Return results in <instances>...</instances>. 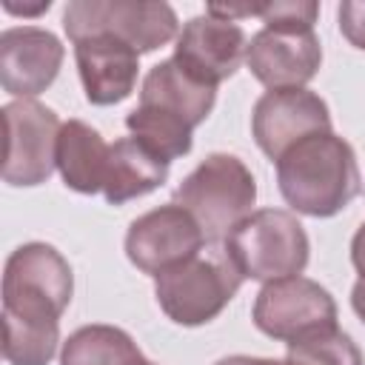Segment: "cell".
<instances>
[{
    "label": "cell",
    "instance_id": "6da1fadb",
    "mask_svg": "<svg viewBox=\"0 0 365 365\" xmlns=\"http://www.w3.org/2000/svg\"><path fill=\"white\" fill-rule=\"evenodd\" d=\"M277 182L285 202L308 217L339 214L362 188L356 154L334 131L311 134L277 160Z\"/></svg>",
    "mask_w": 365,
    "mask_h": 365
},
{
    "label": "cell",
    "instance_id": "7a4b0ae2",
    "mask_svg": "<svg viewBox=\"0 0 365 365\" xmlns=\"http://www.w3.org/2000/svg\"><path fill=\"white\" fill-rule=\"evenodd\" d=\"M254 200L257 180L251 168L225 151L208 154L174 191V202L197 220L211 245L225 242V237L254 214Z\"/></svg>",
    "mask_w": 365,
    "mask_h": 365
},
{
    "label": "cell",
    "instance_id": "3957f363",
    "mask_svg": "<svg viewBox=\"0 0 365 365\" xmlns=\"http://www.w3.org/2000/svg\"><path fill=\"white\" fill-rule=\"evenodd\" d=\"M242 279L225 245H208L180 265L160 271L154 277V294L171 322L194 328L220 317Z\"/></svg>",
    "mask_w": 365,
    "mask_h": 365
},
{
    "label": "cell",
    "instance_id": "277c9868",
    "mask_svg": "<svg viewBox=\"0 0 365 365\" xmlns=\"http://www.w3.org/2000/svg\"><path fill=\"white\" fill-rule=\"evenodd\" d=\"M222 245L240 274L257 282H274L302 274L311 251L302 222L282 208L254 211L225 237Z\"/></svg>",
    "mask_w": 365,
    "mask_h": 365
},
{
    "label": "cell",
    "instance_id": "5b68a950",
    "mask_svg": "<svg viewBox=\"0 0 365 365\" xmlns=\"http://www.w3.org/2000/svg\"><path fill=\"white\" fill-rule=\"evenodd\" d=\"M74 294L68 259L48 242L14 248L3 268V314L31 322H60Z\"/></svg>",
    "mask_w": 365,
    "mask_h": 365
},
{
    "label": "cell",
    "instance_id": "8992f818",
    "mask_svg": "<svg viewBox=\"0 0 365 365\" xmlns=\"http://www.w3.org/2000/svg\"><path fill=\"white\" fill-rule=\"evenodd\" d=\"M63 29L71 43L111 34L140 54L154 51L180 34L174 9L168 3L145 0H74L63 11Z\"/></svg>",
    "mask_w": 365,
    "mask_h": 365
},
{
    "label": "cell",
    "instance_id": "52a82bcc",
    "mask_svg": "<svg viewBox=\"0 0 365 365\" xmlns=\"http://www.w3.org/2000/svg\"><path fill=\"white\" fill-rule=\"evenodd\" d=\"M6 154L3 180L9 185H40L57 168L60 117L37 100H14L3 106Z\"/></svg>",
    "mask_w": 365,
    "mask_h": 365
},
{
    "label": "cell",
    "instance_id": "ba28073f",
    "mask_svg": "<svg viewBox=\"0 0 365 365\" xmlns=\"http://www.w3.org/2000/svg\"><path fill=\"white\" fill-rule=\"evenodd\" d=\"M254 325L271 339L294 342L336 325V302L328 288L308 277L274 279L265 282L254 299Z\"/></svg>",
    "mask_w": 365,
    "mask_h": 365
},
{
    "label": "cell",
    "instance_id": "9c48e42d",
    "mask_svg": "<svg viewBox=\"0 0 365 365\" xmlns=\"http://www.w3.org/2000/svg\"><path fill=\"white\" fill-rule=\"evenodd\" d=\"M205 248V234L197 220L177 202L145 211L128 225L125 257L143 274L157 277L165 268L180 265L182 259Z\"/></svg>",
    "mask_w": 365,
    "mask_h": 365
},
{
    "label": "cell",
    "instance_id": "30bf717a",
    "mask_svg": "<svg viewBox=\"0 0 365 365\" xmlns=\"http://www.w3.org/2000/svg\"><path fill=\"white\" fill-rule=\"evenodd\" d=\"M251 131L257 145L277 163L299 140L331 131V111L308 88H268L254 106Z\"/></svg>",
    "mask_w": 365,
    "mask_h": 365
},
{
    "label": "cell",
    "instance_id": "8fae6325",
    "mask_svg": "<svg viewBox=\"0 0 365 365\" xmlns=\"http://www.w3.org/2000/svg\"><path fill=\"white\" fill-rule=\"evenodd\" d=\"M245 48L248 40L237 20H225L205 11L191 17L180 29L174 63L194 80L217 88L240 68V63L245 60Z\"/></svg>",
    "mask_w": 365,
    "mask_h": 365
},
{
    "label": "cell",
    "instance_id": "7c38bea8",
    "mask_svg": "<svg viewBox=\"0 0 365 365\" xmlns=\"http://www.w3.org/2000/svg\"><path fill=\"white\" fill-rule=\"evenodd\" d=\"M319 63L322 46L314 29L262 26L245 48V66L268 88H305L319 71Z\"/></svg>",
    "mask_w": 365,
    "mask_h": 365
},
{
    "label": "cell",
    "instance_id": "4fadbf2b",
    "mask_svg": "<svg viewBox=\"0 0 365 365\" xmlns=\"http://www.w3.org/2000/svg\"><path fill=\"white\" fill-rule=\"evenodd\" d=\"M63 43L40 26H14L0 34V83L3 91L31 100L46 91L60 66H63Z\"/></svg>",
    "mask_w": 365,
    "mask_h": 365
},
{
    "label": "cell",
    "instance_id": "5bb4252c",
    "mask_svg": "<svg viewBox=\"0 0 365 365\" xmlns=\"http://www.w3.org/2000/svg\"><path fill=\"white\" fill-rule=\"evenodd\" d=\"M74 60L88 103L114 106L134 91L140 51L128 43L111 34H94L74 43Z\"/></svg>",
    "mask_w": 365,
    "mask_h": 365
},
{
    "label": "cell",
    "instance_id": "9a60e30c",
    "mask_svg": "<svg viewBox=\"0 0 365 365\" xmlns=\"http://www.w3.org/2000/svg\"><path fill=\"white\" fill-rule=\"evenodd\" d=\"M214 100H217V88L185 74L171 57L157 63L145 74L137 106H145L177 123H185L188 128H197L211 114Z\"/></svg>",
    "mask_w": 365,
    "mask_h": 365
},
{
    "label": "cell",
    "instance_id": "2e32d148",
    "mask_svg": "<svg viewBox=\"0 0 365 365\" xmlns=\"http://www.w3.org/2000/svg\"><path fill=\"white\" fill-rule=\"evenodd\" d=\"M168 177V163L157 157L148 145H143L137 137H120L108 148V171L103 197L111 205H123L134 197L151 194L160 188Z\"/></svg>",
    "mask_w": 365,
    "mask_h": 365
},
{
    "label": "cell",
    "instance_id": "e0dca14e",
    "mask_svg": "<svg viewBox=\"0 0 365 365\" xmlns=\"http://www.w3.org/2000/svg\"><path fill=\"white\" fill-rule=\"evenodd\" d=\"M108 143L83 120H68L57 140V171L63 182L77 194H97L106 185Z\"/></svg>",
    "mask_w": 365,
    "mask_h": 365
},
{
    "label": "cell",
    "instance_id": "ac0fdd59",
    "mask_svg": "<svg viewBox=\"0 0 365 365\" xmlns=\"http://www.w3.org/2000/svg\"><path fill=\"white\" fill-rule=\"evenodd\" d=\"M143 359L137 342L114 325H83L60 351V365H137Z\"/></svg>",
    "mask_w": 365,
    "mask_h": 365
},
{
    "label": "cell",
    "instance_id": "d6986e66",
    "mask_svg": "<svg viewBox=\"0 0 365 365\" xmlns=\"http://www.w3.org/2000/svg\"><path fill=\"white\" fill-rule=\"evenodd\" d=\"M60 345V322H31L3 314V356L9 365H48Z\"/></svg>",
    "mask_w": 365,
    "mask_h": 365
},
{
    "label": "cell",
    "instance_id": "ffe728a7",
    "mask_svg": "<svg viewBox=\"0 0 365 365\" xmlns=\"http://www.w3.org/2000/svg\"><path fill=\"white\" fill-rule=\"evenodd\" d=\"M285 359L294 365H362V351L345 331L331 325L288 342Z\"/></svg>",
    "mask_w": 365,
    "mask_h": 365
},
{
    "label": "cell",
    "instance_id": "44dd1931",
    "mask_svg": "<svg viewBox=\"0 0 365 365\" xmlns=\"http://www.w3.org/2000/svg\"><path fill=\"white\" fill-rule=\"evenodd\" d=\"M319 14V3L314 0H288V3H268L259 6L257 17H262L265 26L277 29H314Z\"/></svg>",
    "mask_w": 365,
    "mask_h": 365
},
{
    "label": "cell",
    "instance_id": "7402d4cb",
    "mask_svg": "<svg viewBox=\"0 0 365 365\" xmlns=\"http://www.w3.org/2000/svg\"><path fill=\"white\" fill-rule=\"evenodd\" d=\"M336 20H339V31L342 37L354 46L365 51V3H339L336 9Z\"/></svg>",
    "mask_w": 365,
    "mask_h": 365
},
{
    "label": "cell",
    "instance_id": "603a6c76",
    "mask_svg": "<svg viewBox=\"0 0 365 365\" xmlns=\"http://www.w3.org/2000/svg\"><path fill=\"white\" fill-rule=\"evenodd\" d=\"M214 365H294L291 359H268V356H245V354H234V356H222Z\"/></svg>",
    "mask_w": 365,
    "mask_h": 365
},
{
    "label": "cell",
    "instance_id": "cb8c5ba5",
    "mask_svg": "<svg viewBox=\"0 0 365 365\" xmlns=\"http://www.w3.org/2000/svg\"><path fill=\"white\" fill-rule=\"evenodd\" d=\"M351 262L359 271V277L365 279V222L356 228V234L351 240Z\"/></svg>",
    "mask_w": 365,
    "mask_h": 365
},
{
    "label": "cell",
    "instance_id": "d4e9b609",
    "mask_svg": "<svg viewBox=\"0 0 365 365\" xmlns=\"http://www.w3.org/2000/svg\"><path fill=\"white\" fill-rule=\"evenodd\" d=\"M51 0H37V3H14V0H3V9L11 11V14H23V17H34V14H43L48 11Z\"/></svg>",
    "mask_w": 365,
    "mask_h": 365
},
{
    "label": "cell",
    "instance_id": "484cf974",
    "mask_svg": "<svg viewBox=\"0 0 365 365\" xmlns=\"http://www.w3.org/2000/svg\"><path fill=\"white\" fill-rule=\"evenodd\" d=\"M351 308H354V314L365 322V279H362V277L354 282V291H351Z\"/></svg>",
    "mask_w": 365,
    "mask_h": 365
},
{
    "label": "cell",
    "instance_id": "4316f807",
    "mask_svg": "<svg viewBox=\"0 0 365 365\" xmlns=\"http://www.w3.org/2000/svg\"><path fill=\"white\" fill-rule=\"evenodd\" d=\"M137 365H154V362H148V359H143V362H137Z\"/></svg>",
    "mask_w": 365,
    "mask_h": 365
}]
</instances>
